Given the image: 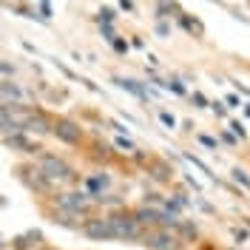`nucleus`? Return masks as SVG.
<instances>
[{"instance_id": "nucleus-1", "label": "nucleus", "mask_w": 250, "mask_h": 250, "mask_svg": "<svg viewBox=\"0 0 250 250\" xmlns=\"http://www.w3.org/2000/svg\"><path fill=\"white\" fill-rule=\"evenodd\" d=\"M34 168H37L40 176L51 185V190L68 185V182H74V176H77V171L71 168V162H65V159L57 156V154H40V159H37Z\"/></svg>"}, {"instance_id": "nucleus-2", "label": "nucleus", "mask_w": 250, "mask_h": 250, "mask_svg": "<svg viewBox=\"0 0 250 250\" xmlns=\"http://www.w3.org/2000/svg\"><path fill=\"white\" fill-rule=\"evenodd\" d=\"M105 219H108L111 236H114L117 242H140L142 233H145V228L134 219L131 210H114V213H108Z\"/></svg>"}, {"instance_id": "nucleus-3", "label": "nucleus", "mask_w": 250, "mask_h": 250, "mask_svg": "<svg viewBox=\"0 0 250 250\" xmlns=\"http://www.w3.org/2000/svg\"><path fill=\"white\" fill-rule=\"evenodd\" d=\"M51 202H54V208H60L65 213H74V216L85 219V216H91L97 199L88 196L85 190H60V193L51 196Z\"/></svg>"}, {"instance_id": "nucleus-4", "label": "nucleus", "mask_w": 250, "mask_h": 250, "mask_svg": "<svg viewBox=\"0 0 250 250\" xmlns=\"http://www.w3.org/2000/svg\"><path fill=\"white\" fill-rule=\"evenodd\" d=\"M140 242L148 250H179L182 248V239L173 233L171 228H148Z\"/></svg>"}, {"instance_id": "nucleus-5", "label": "nucleus", "mask_w": 250, "mask_h": 250, "mask_svg": "<svg viewBox=\"0 0 250 250\" xmlns=\"http://www.w3.org/2000/svg\"><path fill=\"white\" fill-rule=\"evenodd\" d=\"M51 134H54L57 142H62V145H80V142L85 140L83 125H80L77 120H71V117H57V120H51Z\"/></svg>"}, {"instance_id": "nucleus-6", "label": "nucleus", "mask_w": 250, "mask_h": 250, "mask_svg": "<svg viewBox=\"0 0 250 250\" xmlns=\"http://www.w3.org/2000/svg\"><path fill=\"white\" fill-rule=\"evenodd\" d=\"M83 236L85 239H91V242H111L114 236H111V228H108V219L105 216H85V222H83Z\"/></svg>"}, {"instance_id": "nucleus-7", "label": "nucleus", "mask_w": 250, "mask_h": 250, "mask_svg": "<svg viewBox=\"0 0 250 250\" xmlns=\"http://www.w3.org/2000/svg\"><path fill=\"white\" fill-rule=\"evenodd\" d=\"M46 216L54 222V225H62V228H74V230H80L83 228V222L85 219L74 216V213H65V210H60V208H51V210H46Z\"/></svg>"}, {"instance_id": "nucleus-8", "label": "nucleus", "mask_w": 250, "mask_h": 250, "mask_svg": "<svg viewBox=\"0 0 250 250\" xmlns=\"http://www.w3.org/2000/svg\"><path fill=\"white\" fill-rule=\"evenodd\" d=\"M15 103H23L20 85H15L12 80H3L0 83V105H15Z\"/></svg>"}, {"instance_id": "nucleus-9", "label": "nucleus", "mask_w": 250, "mask_h": 250, "mask_svg": "<svg viewBox=\"0 0 250 250\" xmlns=\"http://www.w3.org/2000/svg\"><path fill=\"white\" fill-rule=\"evenodd\" d=\"M26 134H51V120L40 108H34L31 120L26 123Z\"/></svg>"}, {"instance_id": "nucleus-10", "label": "nucleus", "mask_w": 250, "mask_h": 250, "mask_svg": "<svg viewBox=\"0 0 250 250\" xmlns=\"http://www.w3.org/2000/svg\"><path fill=\"white\" fill-rule=\"evenodd\" d=\"M6 145L15 148V151H23V154H34V151H37V148L26 140V134H9V137H6Z\"/></svg>"}, {"instance_id": "nucleus-11", "label": "nucleus", "mask_w": 250, "mask_h": 250, "mask_svg": "<svg viewBox=\"0 0 250 250\" xmlns=\"http://www.w3.org/2000/svg\"><path fill=\"white\" fill-rule=\"evenodd\" d=\"M114 83H117L120 88H125V91H131V94H134V97H142V100L148 97V91H145L142 85H137L134 80H123V77H114Z\"/></svg>"}, {"instance_id": "nucleus-12", "label": "nucleus", "mask_w": 250, "mask_h": 250, "mask_svg": "<svg viewBox=\"0 0 250 250\" xmlns=\"http://www.w3.org/2000/svg\"><path fill=\"white\" fill-rule=\"evenodd\" d=\"M171 168H168V165H159V162H156V165H151V176H154L156 182H168V179H171Z\"/></svg>"}, {"instance_id": "nucleus-13", "label": "nucleus", "mask_w": 250, "mask_h": 250, "mask_svg": "<svg viewBox=\"0 0 250 250\" xmlns=\"http://www.w3.org/2000/svg\"><path fill=\"white\" fill-rule=\"evenodd\" d=\"M0 134H15V128L9 123V117H6V111L0 108Z\"/></svg>"}, {"instance_id": "nucleus-14", "label": "nucleus", "mask_w": 250, "mask_h": 250, "mask_svg": "<svg viewBox=\"0 0 250 250\" xmlns=\"http://www.w3.org/2000/svg\"><path fill=\"white\" fill-rule=\"evenodd\" d=\"M182 26H185L188 31H196V34H202V26H199V23H193L190 17H182Z\"/></svg>"}, {"instance_id": "nucleus-15", "label": "nucleus", "mask_w": 250, "mask_h": 250, "mask_svg": "<svg viewBox=\"0 0 250 250\" xmlns=\"http://www.w3.org/2000/svg\"><path fill=\"white\" fill-rule=\"evenodd\" d=\"M233 179H236V182H242V185H245V188H250V176H248V173H245V171H239V168H236V171H233Z\"/></svg>"}, {"instance_id": "nucleus-16", "label": "nucleus", "mask_w": 250, "mask_h": 250, "mask_svg": "<svg viewBox=\"0 0 250 250\" xmlns=\"http://www.w3.org/2000/svg\"><path fill=\"white\" fill-rule=\"evenodd\" d=\"M159 120H162V123L168 125V128H173V125H176V120H173V114H168V111H162V114H159Z\"/></svg>"}, {"instance_id": "nucleus-17", "label": "nucleus", "mask_w": 250, "mask_h": 250, "mask_svg": "<svg viewBox=\"0 0 250 250\" xmlns=\"http://www.w3.org/2000/svg\"><path fill=\"white\" fill-rule=\"evenodd\" d=\"M117 145H120V148H125V151H137V148H134V142H131V140H123V137L117 140Z\"/></svg>"}, {"instance_id": "nucleus-18", "label": "nucleus", "mask_w": 250, "mask_h": 250, "mask_svg": "<svg viewBox=\"0 0 250 250\" xmlns=\"http://www.w3.org/2000/svg\"><path fill=\"white\" fill-rule=\"evenodd\" d=\"M199 142H202L205 148H213V151H216V140H210V137H205V134H202V137H199Z\"/></svg>"}, {"instance_id": "nucleus-19", "label": "nucleus", "mask_w": 250, "mask_h": 250, "mask_svg": "<svg viewBox=\"0 0 250 250\" xmlns=\"http://www.w3.org/2000/svg\"><path fill=\"white\" fill-rule=\"evenodd\" d=\"M114 48H117V51L123 54V51H128V43H125V40H117V37H114Z\"/></svg>"}, {"instance_id": "nucleus-20", "label": "nucleus", "mask_w": 250, "mask_h": 250, "mask_svg": "<svg viewBox=\"0 0 250 250\" xmlns=\"http://www.w3.org/2000/svg\"><path fill=\"white\" fill-rule=\"evenodd\" d=\"M193 103H196L199 108H205V105H208V100H205V97H202V94H199V91L193 94Z\"/></svg>"}, {"instance_id": "nucleus-21", "label": "nucleus", "mask_w": 250, "mask_h": 250, "mask_svg": "<svg viewBox=\"0 0 250 250\" xmlns=\"http://www.w3.org/2000/svg\"><path fill=\"white\" fill-rule=\"evenodd\" d=\"M230 131L239 134V137H245V125H242V123H233V125H230Z\"/></svg>"}, {"instance_id": "nucleus-22", "label": "nucleus", "mask_w": 250, "mask_h": 250, "mask_svg": "<svg viewBox=\"0 0 250 250\" xmlns=\"http://www.w3.org/2000/svg\"><path fill=\"white\" fill-rule=\"evenodd\" d=\"M228 105H230V108H236V105H239V97H233V94H230V97H228Z\"/></svg>"}, {"instance_id": "nucleus-23", "label": "nucleus", "mask_w": 250, "mask_h": 250, "mask_svg": "<svg viewBox=\"0 0 250 250\" xmlns=\"http://www.w3.org/2000/svg\"><path fill=\"white\" fill-rule=\"evenodd\" d=\"M120 6H123V9H134V3H131V0H120Z\"/></svg>"}]
</instances>
